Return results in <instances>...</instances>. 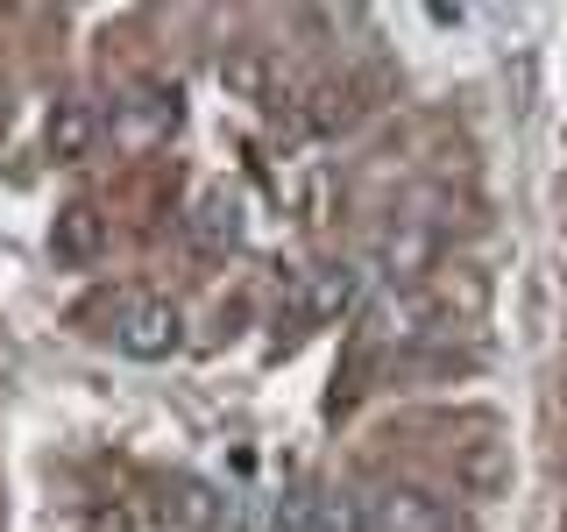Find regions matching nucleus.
Masks as SVG:
<instances>
[{"label":"nucleus","instance_id":"39448f33","mask_svg":"<svg viewBox=\"0 0 567 532\" xmlns=\"http://www.w3.org/2000/svg\"><path fill=\"white\" fill-rule=\"evenodd\" d=\"M121 135L128 142H156V135H171L177 129V114H185V106H177V85H164V79H142L128 100H121Z\"/></svg>","mask_w":567,"mask_h":532},{"label":"nucleus","instance_id":"f257e3e1","mask_svg":"<svg viewBox=\"0 0 567 532\" xmlns=\"http://www.w3.org/2000/svg\"><path fill=\"white\" fill-rule=\"evenodd\" d=\"M369 519H377V532H468V519L425 483H383L369 497Z\"/></svg>","mask_w":567,"mask_h":532},{"label":"nucleus","instance_id":"1a4fd4ad","mask_svg":"<svg viewBox=\"0 0 567 532\" xmlns=\"http://www.w3.org/2000/svg\"><path fill=\"white\" fill-rule=\"evenodd\" d=\"M220 85H227L235 100L277 106V58H270V50H256V43L227 50V58H220Z\"/></svg>","mask_w":567,"mask_h":532},{"label":"nucleus","instance_id":"ddd939ff","mask_svg":"<svg viewBox=\"0 0 567 532\" xmlns=\"http://www.w3.org/2000/svg\"><path fill=\"white\" fill-rule=\"evenodd\" d=\"M270 532H319V497H312V490H284Z\"/></svg>","mask_w":567,"mask_h":532},{"label":"nucleus","instance_id":"6e6552de","mask_svg":"<svg viewBox=\"0 0 567 532\" xmlns=\"http://www.w3.org/2000/svg\"><path fill=\"white\" fill-rule=\"evenodd\" d=\"M377 263H383V277H390V284H419V277L440 263V242L425 235V227H383Z\"/></svg>","mask_w":567,"mask_h":532},{"label":"nucleus","instance_id":"f03ea898","mask_svg":"<svg viewBox=\"0 0 567 532\" xmlns=\"http://www.w3.org/2000/svg\"><path fill=\"white\" fill-rule=\"evenodd\" d=\"M114 341H121V355H135V362H164V355L185 348V313H177L171 298L142 291V298H128V313L114 319Z\"/></svg>","mask_w":567,"mask_h":532},{"label":"nucleus","instance_id":"9b49d317","mask_svg":"<svg viewBox=\"0 0 567 532\" xmlns=\"http://www.w3.org/2000/svg\"><path fill=\"white\" fill-rule=\"evenodd\" d=\"M354 306V270L348 263H327V270H312L306 284V313L312 319H333V313H348Z\"/></svg>","mask_w":567,"mask_h":532},{"label":"nucleus","instance_id":"423d86ee","mask_svg":"<svg viewBox=\"0 0 567 532\" xmlns=\"http://www.w3.org/2000/svg\"><path fill=\"white\" fill-rule=\"evenodd\" d=\"M93 142H100V114L85 100H58V106H50V121H43V156H50V164H79Z\"/></svg>","mask_w":567,"mask_h":532},{"label":"nucleus","instance_id":"0eeeda50","mask_svg":"<svg viewBox=\"0 0 567 532\" xmlns=\"http://www.w3.org/2000/svg\"><path fill=\"white\" fill-rule=\"evenodd\" d=\"M192 242H199L206 256H227V248L241 242V200L227 185H206L199 200H192Z\"/></svg>","mask_w":567,"mask_h":532},{"label":"nucleus","instance_id":"20e7f679","mask_svg":"<svg viewBox=\"0 0 567 532\" xmlns=\"http://www.w3.org/2000/svg\"><path fill=\"white\" fill-rule=\"evenodd\" d=\"M50 256L71 263V270H85V263L106 256V213L93 200H71L58 206V221H50Z\"/></svg>","mask_w":567,"mask_h":532},{"label":"nucleus","instance_id":"f8f14e48","mask_svg":"<svg viewBox=\"0 0 567 532\" xmlns=\"http://www.w3.org/2000/svg\"><path fill=\"white\" fill-rule=\"evenodd\" d=\"M319 532H377V519H369V497L319 490Z\"/></svg>","mask_w":567,"mask_h":532},{"label":"nucleus","instance_id":"4468645a","mask_svg":"<svg viewBox=\"0 0 567 532\" xmlns=\"http://www.w3.org/2000/svg\"><path fill=\"white\" fill-rule=\"evenodd\" d=\"M213 511H220V504H213V490H206V483H185V490H177V519H185L192 532H206V525H213Z\"/></svg>","mask_w":567,"mask_h":532},{"label":"nucleus","instance_id":"9d476101","mask_svg":"<svg viewBox=\"0 0 567 532\" xmlns=\"http://www.w3.org/2000/svg\"><path fill=\"white\" fill-rule=\"evenodd\" d=\"M354 114H362V100H354V85H348V79H319L312 93H306V121H312L319 135L354 129Z\"/></svg>","mask_w":567,"mask_h":532},{"label":"nucleus","instance_id":"7ed1b4c3","mask_svg":"<svg viewBox=\"0 0 567 532\" xmlns=\"http://www.w3.org/2000/svg\"><path fill=\"white\" fill-rule=\"evenodd\" d=\"M454 483H461V497H475V504L504 497L511 490V440H496V433L461 440L454 448Z\"/></svg>","mask_w":567,"mask_h":532}]
</instances>
